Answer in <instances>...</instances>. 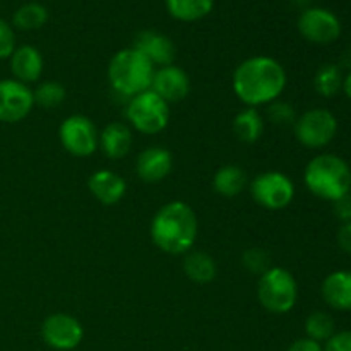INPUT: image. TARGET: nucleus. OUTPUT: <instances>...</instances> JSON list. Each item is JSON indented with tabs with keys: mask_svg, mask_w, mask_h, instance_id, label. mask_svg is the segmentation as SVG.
Listing matches in <instances>:
<instances>
[{
	"mask_svg": "<svg viewBox=\"0 0 351 351\" xmlns=\"http://www.w3.org/2000/svg\"><path fill=\"white\" fill-rule=\"evenodd\" d=\"M285 88L287 71L280 62L266 55L247 58L233 72V91L250 108L276 101Z\"/></svg>",
	"mask_w": 351,
	"mask_h": 351,
	"instance_id": "f257e3e1",
	"label": "nucleus"
},
{
	"mask_svg": "<svg viewBox=\"0 0 351 351\" xmlns=\"http://www.w3.org/2000/svg\"><path fill=\"white\" fill-rule=\"evenodd\" d=\"M151 239L154 245L171 256L191 250L197 239V216L182 201L165 204L151 221Z\"/></svg>",
	"mask_w": 351,
	"mask_h": 351,
	"instance_id": "f03ea898",
	"label": "nucleus"
},
{
	"mask_svg": "<svg viewBox=\"0 0 351 351\" xmlns=\"http://www.w3.org/2000/svg\"><path fill=\"white\" fill-rule=\"evenodd\" d=\"M308 191L324 201L336 202L351 192V170L336 154H319L308 161L304 173Z\"/></svg>",
	"mask_w": 351,
	"mask_h": 351,
	"instance_id": "7ed1b4c3",
	"label": "nucleus"
},
{
	"mask_svg": "<svg viewBox=\"0 0 351 351\" xmlns=\"http://www.w3.org/2000/svg\"><path fill=\"white\" fill-rule=\"evenodd\" d=\"M154 65L136 48H125L113 55L108 65V79L113 91L127 98L151 89Z\"/></svg>",
	"mask_w": 351,
	"mask_h": 351,
	"instance_id": "20e7f679",
	"label": "nucleus"
},
{
	"mask_svg": "<svg viewBox=\"0 0 351 351\" xmlns=\"http://www.w3.org/2000/svg\"><path fill=\"white\" fill-rule=\"evenodd\" d=\"M261 305L271 314H288L298 300V285L293 274L283 267H269L257 285Z\"/></svg>",
	"mask_w": 351,
	"mask_h": 351,
	"instance_id": "39448f33",
	"label": "nucleus"
},
{
	"mask_svg": "<svg viewBox=\"0 0 351 351\" xmlns=\"http://www.w3.org/2000/svg\"><path fill=\"white\" fill-rule=\"evenodd\" d=\"M125 115L134 125V129L147 134V136L165 130L170 122L168 103L151 89L139 93L129 99Z\"/></svg>",
	"mask_w": 351,
	"mask_h": 351,
	"instance_id": "423d86ee",
	"label": "nucleus"
},
{
	"mask_svg": "<svg viewBox=\"0 0 351 351\" xmlns=\"http://www.w3.org/2000/svg\"><path fill=\"white\" fill-rule=\"evenodd\" d=\"M338 134V120L329 110L312 108L300 115L295 122V136L298 143L311 149H321Z\"/></svg>",
	"mask_w": 351,
	"mask_h": 351,
	"instance_id": "0eeeda50",
	"label": "nucleus"
},
{
	"mask_svg": "<svg viewBox=\"0 0 351 351\" xmlns=\"http://www.w3.org/2000/svg\"><path fill=\"white\" fill-rule=\"evenodd\" d=\"M254 201L269 211L285 209L295 197V185L290 177L281 171H264L250 184Z\"/></svg>",
	"mask_w": 351,
	"mask_h": 351,
	"instance_id": "6e6552de",
	"label": "nucleus"
},
{
	"mask_svg": "<svg viewBox=\"0 0 351 351\" xmlns=\"http://www.w3.org/2000/svg\"><path fill=\"white\" fill-rule=\"evenodd\" d=\"M58 137L67 153L86 158L91 156L98 147L99 134L96 132L95 123L88 117L71 115L60 123Z\"/></svg>",
	"mask_w": 351,
	"mask_h": 351,
	"instance_id": "1a4fd4ad",
	"label": "nucleus"
},
{
	"mask_svg": "<svg viewBox=\"0 0 351 351\" xmlns=\"http://www.w3.org/2000/svg\"><path fill=\"white\" fill-rule=\"evenodd\" d=\"M298 31L311 43L329 45L335 43L341 34V23L331 10L308 7L298 17Z\"/></svg>",
	"mask_w": 351,
	"mask_h": 351,
	"instance_id": "9d476101",
	"label": "nucleus"
},
{
	"mask_svg": "<svg viewBox=\"0 0 351 351\" xmlns=\"http://www.w3.org/2000/svg\"><path fill=\"white\" fill-rule=\"evenodd\" d=\"M43 341L57 351H71L81 345L84 338L82 324L69 314L48 315L41 326Z\"/></svg>",
	"mask_w": 351,
	"mask_h": 351,
	"instance_id": "9b49d317",
	"label": "nucleus"
},
{
	"mask_svg": "<svg viewBox=\"0 0 351 351\" xmlns=\"http://www.w3.org/2000/svg\"><path fill=\"white\" fill-rule=\"evenodd\" d=\"M34 106L33 91L16 79L0 81V122L16 123L29 115Z\"/></svg>",
	"mask_w": 351,
	"mask_h": 351,
	"instance_id": "f8f14e48",
	"label": "nucleus"
},
{
	"mask_svg": "<svg viewBox=\"0 0 351 351\" xmlns=\"http://www.w3.org/2000/svg\"><path fill=\"white\" fill-rule=\"evenodd\" d=\"M151 91L156 93L160 98L167 103H177L187 98L191 91V79L184 69L177 65H167L160 71H154L153 82H151Z\"/></svg>",
	"mask_w": 351,
	"mask_h": 351,
	"instance_id": "ddd939ff",
	"label": "nucleus"
},
{
	"mask_svg": "<svg viewBox=\"0 0 351 351\" xmlns=\"http://www.w3.org/2000/svg\"><path fill=\"white\" fill-rule=\"evenodd\" d=\"M173 168V156L168 149L160 146H153L144 149L137 156L136 171L141 180L147 184H156L167 178Z\"/></svg>",
	"mask_w": 351,
	"mask_h": 351,
	"instance_id": "4468645a",
	"label": "nucleus"
},
{
	"mask_svg": "<svg viewBox=\"0 0 351 351\" xmlns=\"http://www.w3.org/2000/svg\"><path fill=\"white\" fill-rule=\"evenodd\" d=\"M134 48L146 55L153 65H171L175 60V45L165 34L156 31H141L134 41Z\"/></svg>",
	"mask_w": 351,
	"mask_h": 351,
	"instance_id": "2eb2a0df",
	"label": "nucleus"
},
{
	"mask_svg": "<svg viewBox=\"0 0 351 351\" xmlns=\"http://www.w3.org/2000/svg\"><path fill=\"white\" fill-rule=\"evenodd\" d=\"M88 187L91 194L105 206H115L125 195L127 184L112 170H98L89 177Z\"/></svg>",
	"mask_w": 351,
	"mask_h": 351,
	"instance_id": "dca6fc26",
	"label": "nucleus"
},
{
	"mask_svg": "<svg viewBox=\"0 0 351 351\" xmlns=\"http://www.w3.org/2000/svg\"><path fill=\"white\" fill-rule=\"evenodd\" d=\"M10 71H12L16 81L29 84L38 81L43 74V57L40 50L31 45H23L16 48L10 55Z\"/></svg>",
	"mask_w": 351,
	"mask_h": 351,
	"instance_id": "f3484780",
	"label": "nucleus"
},
{
	"mask_svg": "<svg viewBox=\"0 0 351 351\" xmlns=\"http://www.w3.org/2000/svg\"><path fill=\"white\" fill-rule=\"evenodd\" d=\"M98 144L105 156H108L110 160H120L127 156L132 147V132L125 123L112 122L101 130Z\"/></svg>",
	"mask_w": 351,
	"mask_h": 351,
	"instance_id": "a211bd4d",
	"label": "nucleus"
},
{
	"mask_svg": "<svg viewBox=\"0 0 351 351\" xmlns=\"http://www.w3.org/2000/svg\"><path fill=\"white\" fill-rule=\"evenodd\" d=\"M322 298L336 311H351V271L331 273L322 283Z\"/></svg>",
	"mask_w": 351,
	"mask_h": 351,
	"instance_id": "6ab92c4d",
	"label": "nucleus"
},
{
	"mask_svg": "<svg viewBox=\"0 0 351 351\" xmlns=\"http://www.w3.org/2000/svg\"><path fill=\"white\" fill-rule=\"evenodd\" d=\"M233 132L237 139L245 144H254L264 132V120L256 108H243L233 119Z\"/></svg>",
	"mask_w": 351,
	"mask_h": 351,
	"instance_id": "aec40b11",
	"label": "nucleus"
},
{
	"mask_svg": "<svg viewBox=\"0 0 351 351\" xmlns=\"http://www.w3.org/2000/svg\"><path fill=\"white\" fill-rule=\"evenodd\" d=\"M247 184L245 171L235 165H226L221 167L213 177V189L216 194L225 195V197H235L243 191Z\"/></svg>",
	"mask_w": 351,
	"mask_h": 351,
	"instance_id": "412c9836",
	"label": "nucleus"
},
{
	"mask_svg": "<svg viewBox=\"0 0 351 351\" xmlns=\"http://www.w3.org/2000/svg\"><path fill=\"white\" fill-rule=\"evenodd\" d=\"M215 0H167V9L173 19L182 23H195L213 10Z\"/></svg>",
	"mask_w": 351,
	"mask_h": 351,
	"instance_id": "4be33fe9",
	"label": "nucleus"
},
{
	"mask_svg": "<svg viewBox=\"0 0 351 351\" xmlns=\"http://www.w3.org/2000/svg\"><path fill=\"white\" fill-rule=\"evenodd\" d=\"M184 271L192 281L195 283H211L218 274L215 259L206 252H192L185 257Z\"/></svg>",
	"mask_w": 351,
	"mask_h": 351,
	"instance_id": "5701e85b",
	"label": "nucleus"
},
{
	"mask_svg": "<svg viewBox=\"0 0 351 351\" xmlns=\"http://www.w3.org/2000/svg\"><path fill=\"white\" fill-rule=\"evenodd\" d=\"M48 21V10L43 3L29 2L21 5L19 9L14 12L12 23L17 29L21 31H34L40 29L47 24Z\"/></svg>",
	"mask_w": 351,
	"mask_h": 351,
	"instance_id": "b1692460",
	"label": "nucleus"
},
{
	"mask_svg": "<svg viewBox=\"0 0 351 351\" xmlns=\"http://www.w3.org/2000/svg\"><path fill=\"white\" fill-rule=\"evenodd\" d=\"M314 89L324 98H332L343 89L341 67L336 64H324L314 75Z\"/></svg>",
	"mask_w": 351,
	"mask_h": 351,
	"instance_id": "393cba45",
	"label": "nucleus"
},
{
	"mask_svg": "<svg viewBox=\"0 0 351 351\" xmlns=\"http://www.w3.org/2000/svg\"><path fill=\"white\" fill-rule=\"evenodd\" d=\"M305 332H307V338L314 339L317 343L328 341L336 332L335 319L322 311L312 312L307 321H305Z\"/></svg>",
	"mask_w": 351,
	"mask_h": 351,
	"instance_id": "a878e982",
	"label": "nucleus"
},
{
	"mask_svg": "<svg viewBox=\"0 0 351 351\" xmlns=\"http://www.w3.org/2000/svg\"><path fill=\"white\" fill-rule=\"evenodd\" d=\"M33 98L34 103L43 106V108H55V106L64 103L65 88L55 81L41 82L36 88V91H33Z\"/></svg>",
	"mask_w": 351,
	"mask_h": 351,
	"instance_id": "bb28decb",
	"label": "nucleus"
},
{
	"mask_svg": "<svg viewBox=\"0 0 351 351\" xmlns=\"http://www.w3.org/2000/svg\"><path fill=\"white\" fill-rule=\"evenodd\" d=\"M267 117L271 119V122H274L276 125H291V123L297 122V115H295V110L290 103L285 101H273L267 106Z\"/></svg>",
	"mask_w": 351,
	"mask_h": 351,
	"instance_id": "cd10ccee",
	"label": "nucleus"
},
{
	"mask_svg": "<svg viewBox=\"0 0 351 351\" xmlns=\"http://www.w3.org/2000/svg\"><path fill=\"white\" fill-rule=\"evenodd\" d=\"M243 264L247 266V269L252 271V273H266L269 269V261H267V254L261 249H250L243 254Z\"/></svg>",
	"mask_w": 351,
	"mask_h": 351,
	"instance_id": "c85d7f7f",
	"label": "nucleus"
},
{
	"mask_svg": "<svg viewBox=\"0 0 351 351\" xmlns=\"http://www.w3.org/2000/svg\"><path fill=\"white\" fill-rule=\"evenodd\" d=\"M16 50V36L7 21L0 19V60L10 58V55Z\"/></svg>",
	"mask_w": 351,
	"mask_h": 351,
	"instance_id": "c756f323",
	"label": "nucleus"
},
{
	"mask_svg": "<svg viewBox=\"0 0 351 351\" xmlns=\"http://www.w3.org/2000/svg\"><path fill=\"white\" fill-rule=\"evenodd\" d=\"M322 348L324 351H351V331L335 332Z\"/></svg>",
	"mask_w": 351,
	"mask_h": 351,
	"instance_id": "7c9ffc66",
	"label": "nucleus"
},
{
	"mask_svg": "<svg viewBox=\"0 0 351 351\" xmlns=\"http://www.w3.org/2000/svg\"><path fill=\"white\" fill-rule=\"evenodd\" d=\"M335 213L343 223L351 221V192L335 202Z\"/></svg>",
	"mask_w": 351,
	"mask_h": 351,
	"instance_id": "2f4dec72",
	"label": "nucleus"
},
{
	"mask_svg": "<svg viewBox=\"0 0 351 351\" xmlns=\"http://www.w3.org/2000/svg\"><path fill=\"white\" fill-rule=\"evenodd\" d=\"M287 351H324V348H322L321 343L314 341V339L300 338L291 343Z\"/></svg>",
	"mask_w": 351,
	"mask_h": 351,
	"instance_id": "473e14b6",
	"label": "nucleus"
},
{
	"mask_svg": "<svg viewBox=\"0 0 351 351\" xmlns=\"http://www.w3.org/2000/svg\"><path fill=\"white\" fill-rule=\"evenodd\" d=\"M338 243L346 254H350V256H351V221L350 223H343V226L339 228Z\"/></svg>",
	"mask_w": 351,
	"mask_h": 351,
	"instance_id": "72a5a7b5",
	"label": "nucleus"
},
{
	"mask_svg": "<svg viewBox=\"0 0 351 351\" xmlns=\"http://www.w3.org/2000/svg\"><path fill=\"white\" fill-rule=\"evenodd\" d=\"M343 91H345V95L351 99V72L346 77H343Z\"/></svg>",
	"mask_w": 351,
	"mask_h": 351,
	"instance_id": "f704fd0d",
	"label": "nucleus"
},
{
	"mask_svg": "<svg viewBox=\"0 0 351 351\" xmlns=\"http://www.w3.org/2000/svg\"><path fill=\"white\" fill-rule=\"evenodd\" d=\"M341 65H343V67H348V69H351V48H350V50H346V51H345V55H343V58H341Z\"/></svg>",
	"mask_w": 351,
	"mask_h": 351,
	"instance_id": "c9c22d12",
	"label": "nucleus"
}]
</instances>
